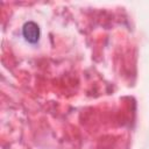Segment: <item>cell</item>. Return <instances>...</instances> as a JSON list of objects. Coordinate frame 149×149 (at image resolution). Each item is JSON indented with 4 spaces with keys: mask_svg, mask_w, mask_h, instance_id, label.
<instances>
[{
    "mask_svg": "<svg viewBox=\"0 0 149 149\" xmlns=\"http://www.w3.org/2000/svg\"><path fill=\"white\" fill-rule=\"evenodd\" d=\"M22 35L27 42L34 44L40 40V27L34 21H28L22 27Z\"/></svg>",
    "mask_w": 149,
    "mask_h": 149,
    "instance_id": "cell-1",
    "label": "cell"
}]
</instances>
